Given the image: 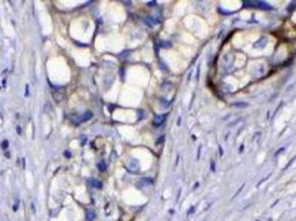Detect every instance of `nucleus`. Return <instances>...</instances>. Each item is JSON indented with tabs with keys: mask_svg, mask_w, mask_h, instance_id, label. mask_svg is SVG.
Masks as SVG:
<instances>
[{
	"mask_svg": "<svg viewBox=\"0 0 296 221\" xmlns=\"http://www.w3.org/2000/svg\"><path fill=\"white\" fill-rule=\"evenodd\" d=\"M165 115H158V116H156L155 119H154V124L156 125H161L165 119Z\"/></svg>",
	"mask_w": 296,
	"mask_h": 221,
	"instance_id": "nucleus-1",
	"label": "nucleus"
},
{
	"mask_svg": "<svg viewBox=\"0 0 296 221\" xmlns=\"http://www.w3.org/2000/svg\"><path fill=\"white\" fill-rule=\"evenodd\" d=\"M91 183H92V186L94 187H97V188H100V187H102V183L101 182H99V181H97V180H95V179H93L91 181Z\"/></svg>",
	"mask_w": 296,
	"mask_h": 221,
	"instance_id": "nucleus-2",
	"label": "nucleus"
},
{
	"mask_svg": "<svg viewBox=\"0 0 296 221\" xmlns=\"http://www.w3.org/2000/svg\"><path fill=\"white\" fill-rule=\"evenodd\" d=\"M86 217H87V219L88 221H92L94 219H95V213L94 212H92V211H89V212H88V213H87V215H86Z\"/></svg>",
	"mask_w": 296,
	"mask_h": 221,
	"instance_id": "nucleus-3",
	"label": "nucleus"
}]
</instances>
